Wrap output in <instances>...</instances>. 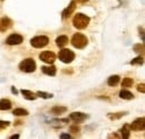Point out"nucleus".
Here are the masks:
<instances>
[{"mask_svg":"<svg viewBox=\"0 0 145 139\" xmlns=\"http://www.w3.org/2000/svg\"><path fill=\"white\" fill-rule=\"evenodd\" d=\"M89 17L84 14H77L72 18V25L77 29H85L89 24Z\"/></svg>","mask_w":145,"mask_h":139,"instance_id":"obj_1","label":"nucleus"},{"mask_svg":"<svg viewBox=\"0 0 145 139\" xmlns=\"http://www.w3.org/2000/svg\"><path fill=\"white\" fill-rule=\"evenodd\" d=\"M72 44L76 48H84L88 44V39L85 35L77 33L72 37Z\"/></svg>","mask_w":145,"mask_h":139,"instance_id":"obj_2","label":"nucleus"},{"mask_svg":"<svg viewBox=\"0 0 145 139\" xmlns=\"http://www.w3.org/2000/svg\"><path fill=\"white\" fill-rule=\"evenodd\" d=\"M19 69L21 70L22 72L31 73V72H34L36 70V62L33 58H26L22 62H20Z\"/></svg>","mask_w":145,"mask_h":139,"instance_id":"obj_3","label":"nucleus"},{"mask_svg":"<svg viewBox=\"0 0 145 139\" xmlns=\"http://www.w3.org/2000/svg\"><path fill=\"white\" fill-rule=\"evenodd\" d=\"M58 57H59V60L61 61V62H64V63H72V61H74V58H75V53L71 51V50H68V48H64V50H61L59 54H58Z\"/></svg>","mask_w":145,"mask_h":139,"instance_id":"obj_4","label":"nucleus"},{"mask_svg":"<svg viewBox=\"0 0 145 139\" xmlns=\"http://www.w3.org/2000/svg\"><path fill=\"white\" fill-rule=\"evenodd\" d=\"M48 42H49V39H48L47 36H36V37H34V38L30 40L31 45H33L34 47H36V48L45 47V46L48 44Z\"/></svg>","mask_w":145,"mask_h":139,"instance_id":"obj_5","label":"nucleus"},{"mask_svg":"<svg viewBox=\"0 0 145 139\" xmlns=\"http://www.w3.org/2000/svg\"><path fill=\"white\" fill-rule=\"evenodd\" d=\"M39 58L45 62V63H48V64H53L56 60V55L53 52H42L40 53L39 55Z\"/></svg>","mask_w":145,"mask_h":139,"instance_id":"obj_6","label":"nucleus"},{"mask_svg":"<svg viewBox=\"0 0 145 139\" xmlns=\"http://www.w3.org/2000/svg\"><path fill=\"white\" fill-rule=\"evenodd\" d=\"M22 40H24V37H22L21 35L12 34V35H10V36L7 38L6 43H7L8 45H19V44H20Z\"/></svg>","mask_w":145,"mask_h":139,"instance_id":"obj_7","label":"nucleus"},{"mask_svg":"<svg viewBox=\"0 0 145 139\" xmlns=\"http://www.w3.org/2000/svg\"><path fill=\"white\" fill-rule=\"evenodd\" d=\"M145 127V119L144 118H138L136 120H134V122L132 123L131 128L135 131H141V130H144Z\"/></svg>","mask_w":145,"mask_h":139,"instance_id":"obj_8","label":"nucleus"},{"mask_svg":"<svg viewBox=\"0 0 145 139\" xmlns=\"http://www.w3.org/2000/svg\"><path fill=\"white\" fill-rule=\"evenodd\" d=\"M11 26H12L11 19H9L8 17L0 18V32H6V30H8Z\"/></svg>","mask_w":145,"mask_h":139,"instance_id":"obj_9","label":"nucleus"},{"mask_svg":"<svg viewBox=\"0 0 145 139\" xmlns=\"http://www.w3.org/2000/svg\"><path fill=\"white\" fill-rule=\"evenodd\" d=\"M75 8H76V1H72L69 3V6L63 11V18H68L72 13L75 11Z\"/></svg>","mask_w":145,"mask_h":139,"instance_id":"obj_10","label":"nucleus"},{"mask_svg":"<svg viewBox=\"0 0 145 139\" xmlns=\"http://www.w3.org/2000/svg\"><path fill=\"white\" fill-rule=\"evenodd\" d=\"M69 118L75 122H82L87 118V116L85 113H82V112H72Z\"/></svg>","mask_w":145,"mask_h":139,"instance_id":"obj_11","label":"nucleus"},{"mask_svg":"<svg viewBox=\"0 0 145 139\" xmlns=\"http://www.w3.org/2000/svg\"><path fill=\"white\" fill-rule=\"evenodd\" d=\"M56 44H57V46H59V47H64V46H66V45L68 44V37L65 36V35H61V36L57 37V39H56Z\"/></svg>","mask_w":145,"mask_h":139,"instance_id":"obj_12","label":"nucleus"},{"mask_svg":"<svg viewBox=\"0 0 145 139\" xmlns=\"http://www.w3.org/2000/svg\"><path fill=\"white\" fill-rule=\"evenodd\" d=\"M21 94H22L24 98L27 99V100H36V98H37L36 94H35L34 92L29 91V90H21Z\"/></svg>","mask_w":145,"mask_h":139,"instance_id":"obj_13","label":"nucleus"},{"mask_svg":"<svg viewBox=\"0 0 145 139\" xmlns=\"http://www.w3.org/2000/svg\"><path fill=\"white\" fill-rule=\"evenodd\" d=\"M41 71H42L45 74L52 75V76L56 74V68H55L54 65H50V66H42V68H41Z\"/></svg>","mask_w":145,"mask_h":139,"instance_id":"obj_14","label":"nucleus"},{"mask_svg":"<svg viewBox=\"0 0 145 139\" xmlns=\"http://www.w3.org/2000/svg\"><path fill=\"white\" fill-rule=\"evenodd\" d=\"M120 97H121L122 99H125V100H132V99L134 98L133 93L129 92V91H127V90H122V91L120 92Z\"/></svg>","mask_w":145,"mask_h":139,"instance_id":"obj_15","label":"nucleus"},{"mask_svg":"<svg viewBox=\"0 0 145 139\" xmlns=\"http://www.w3.org/2000/svg\"><path fill=\"white\" fill-rule=\"evenodd\" d=\"M11 108V102L8 99L0 100V110H9Z\"/></svg>","mask_w":145,"mask_h":139,"instance_id":"obj_16","label":"nucleus"},{"mask_svg":"<svg viewBox=\"0 0 145 139\" xmlns=\"http://www.w3.org/2000/svg\"><path fill=\"white\" fill-rule=\"evenodd\" d=\"M118 82H120V76L118 75H112V76H109L108 80H107V84H108L109 87H115Z\"/></svg>","mask_w":145,"mask_h":139,"instance_id":"obj_17","label":"nucleus"},{"mask_svg":"<svg viewBox=\"0 0 145 139\" xmlns=\"http://www.w3.org/2000/svg\"><path fill=\"white\" fill-rule=\"evenodd\" d=\"M52 113L53 115H61V113H64V112H66L67 111V108L66 107H54L52 110Z\"/></svg>","mask_w":145,"mask_h":139,"instance_id":"obj_18","label":"nucleus"},{"mask_svg":"<svg viewBox=\"0 0 145 139\" xmlns=\"http://www.w3.org/2000/svg\"><path fill=\"white\" fill-rule=\"evenodd\" d=\"M129 132H131V126L129 124H124L123 129H122V137L127 139L129 137Z\"/></svg>","mask_w":145,"mask_h":139,"instance_id":"obj_19","label":"nucleus"},{"mask_svg":"<svg viewBox=\"0 0 145 139\" xmlns=\"http://www.w3.org/2000/svg\"><path fill=\"white\" fill-rule=\"evenodd\" d=\"M12 113H14L15 116H28V111L25 110V109H21V108L15 109Z\"/></svg>","mask_w":145,"mask_h":139,"instance_id":"obj_20","label":"nucleus"},{"mask_svg":"<svg viewBox=\"0 0 145 139\" xmlns=\"http://www.w3.org/2000/svg\"><path fill=\"white\" fill-rule=\"evenodd\" d=\"M36 95L42 98V99H52L53 98V94L52 93H46V92H42V91H38L36 93Z\"/></svg>","mask_w":145,"mask_h":139,"instance_id":"obj_21","label":"nucleus"},{"mask_svg":"<svg viewBox=\"0 0 145 139\" xmlns=\"http://www.w3.org/2000/svg\"><path fill=\"white\" fill-rule=\"evenodd\" d=\"M133 85V80L131 77H125L123 81H122V87H129Z\"/></svg>","mask_w":145,"mask_h":139,"instance_id":"obj_22","label":"nucleus"},{"mask_svg":"<svg viewBox=\"0 0 145 139\" xmlns=\"http://www.w3.org/2000/svg\"><path fill=\"white\" fill-rule=\"evenodd\" d=\"M133 65L134 64H138V65H142L143 63H144V60H143V57L142 56H138V57H136V58H134L132 62H131Z\"/></svg>","mask_w":145,"mask_h":139,"instance_id":"obj_23","label":"nucleus"},{"mask_svg":"<svg viewBox=\"0 0 145 139\" xmlns=\"http://www.w3.org/2000/svg\"><path fill=\"white\" fill-rule=\"evenodd\" d=\"M125 115V112H118L117 115H108V118H110V119H118V118H121V117H123Z\"/></svg>","mask_w":145,"mask_h":139,"instance_id":"obj_24","label":"nucleus"},{"mask_svg":"<svg viewBox=\"0 0 145 139\" xmlns=\"http://www.w3.org/2000/svg\"><path fill=\"white\" fill-rule=\"evenodd\" d=\"M134 51L135 52H137V53H143L144 52V46L143 45H135L134 46Z\"/></svg>","mask_w":145,"mask_h":139,"instance_id":"obj_25","label":"nucleus"},{"mask_svg":"<svg viewBox=\"0 0 145 139\" xmlns=\"http://www.w3.org/2000/svg\"><path fill=\"white\" fill-rule=\"evenodd\" d=\"M9 124H10V122L2 121V120H0V129H5V128H7Z\"/></svg>","mask_w":145,"mask_h":139,"instance_id":"obj_26","label":"nucleus"},{"mask_svg":"<svg viewBox=\"0 0 145 139\" xmlns=\"http://www.w3.org/2000/svg\"><path fill=\"white\" fill-rule=\"evenodd\" d=\"M137 91H138V92H141V93H144L145 92V85L143 84V83L137 85Z\"/></svg>","mask_w":145,"mask_h":139,"instance_id":"obj_27","label":"nucleus"},{"mask_svg":"<svg viewBox=\"0 0 145 139\" xmlns=\"http://www.w3.org/2000/svg\"><path fill=\"white\" fill-rule=\"evenodd\" d=\"M71 130H72V132H78V131H79V127L72 126V127H71Z\"/></svg>","mask_w":145,"mask_h":139,"instance_id":"obj_28","label":"nucleus"},{"mask_svg":"<svg viewBox=\"0 0 145 139\" xmlns=\"http://www.w3.org/2000/svg\"><path fill=\"white\" fill-rule=\"evenodd\" d=\"M60 138H71V135H67V134H63L60 136Z\"/></svg>","mask_w":145,"mask_h":139,"instance_id":"obj_29","label":"nucleus"},{"mask_svg":"<svg viewBox=\"0 0 145 139\" xmlns=\"http://www.w3.org/2000/svg\"><path fill=\"white\" fill-rule=\"evenodd\" d=\"M11 91H12V92H14L15 94H17V93H18V91H17V90H16V89H15V87H11Z\"/></svg>","mask_w":145,"mask_h":139,"instance_id":"obj_30","label":"nucleus"},{"mask_svg":"<svg viewBox=\"0 0 145 139\" xmlns=\"http://www.w3.org/2000/svg\"><path fill=\"white\" fill-rule=\"evenodd\" d=\"M88 0H77V2H80V3H85V2H87Z\"/></svg>","mask_w":145,"mask_h":139,"instance_id":"obj_31","label":"nucleus"},{"mask_svg":"<svg viewBox=\"0 0 145 139\" xmlns=\"http://www.w3.org/2000/svg\"><path fill=\"white\" fill-rule=\"evenodd\" d=\"M11 139H15V138H19V135H14V136H11L10 137Z\"/></svg>","mask_w":145,"mask_h":139,"instance_id":"obj_32","label":"nucleus"}]
</instances>
